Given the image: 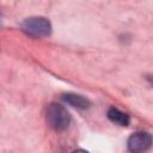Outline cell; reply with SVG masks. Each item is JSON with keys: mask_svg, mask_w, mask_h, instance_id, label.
Returning a JSON list of instances; mask_svg holds the SVG:
<instances>
[{"mask_svg": "<svg viewBox=\"0 0 153 153\" xmlns=\"http://www.w3.org/2000/svg\"><path fill=\"white\" fill-rule=\"evenodd\" d=\"M45 117H47V122L49 127L57 131L65 130L69 126V122H71V116L68 111L62 105L55 104V103L48 105Z\"/></svg>", "mask_w": 153, "mask_h": 153, "instance_id": "cell-1", "label": "cell"}, {"mask_svg": "<svg viewBox=\"0 0 153 153\" xmlns=\"http://www.w3.org/2000/svg\"><path fill=\"white\" fill-rule=\"evenodd\" d=\"M22 30L31 37H47L51 32V24L47 18L31 17L22 23Z\"/></svg>", "mask_w": 153, "mask_h": 153, "instance_id": "cell-2", "label": "cell"}, {"mask_svg": "<svg viewBox=\"0 0 153 153\" xmlns=\"http://www.w3.org/2000/svg\"><path fill=\"white\" fill-rule=\"evenodd\" d=\"M151 143H152L151 134L140 131L130 135V137L128 139L127 146L131 153H142L151 147Z\"/></svg>", "mask_w": 153, "mask_h": 153, "instance_id": "cell-3", "label": "cell"}, {"mask_svg": "<svg viewBox=\"0 0 153 153\" xmlns=\"http://www.w3.org/2000/svg\"><path fill=\"white\" fill-rule=\"evenodd\" d=\"M62 99L68 103L69 105L74 106V108H78V109H87L90 108L91 103L87 98L80 96V94H75V93H67V94H63L62 96Z\"/></svg>", "mask_w": 153, "mask_h": 153, "instance_id": "cell-4", "label": "cell"}, {"mask_svg": "<svg viewBox=\"0 0 153 153\" xmlns=\"http://www.w3.org/2000/svg\"><path fill=\"white\" fill-rule=\"evenodd\" d=\"M108 118L118 124V126H128L129 124V116L126 112H122L121 110L116 109V108H110L108 110Z\"/></svg>", "mask_w": 153, "mask_h": 153, "instance_id": "cell-5", "label": "cell"}, {"mask_svg": "<svg viewBox=\"0 0 153 153\" xmlns=\"http://www.w3.org/2000/svg\"><path fill=\"white\" fill-rule=\"evenodd\" d=\"M72 153H88V152H86V151H84V149H75V151H73Z\"/></svg>", "mask_w": 153, "mask_h": 153, "instance_id": "cell-6", "label": "cell"}, {"mask_svg": "<svg viewBox=\"0 0 153 153\" xmlns=\"http://www.w3.org/2000/svg\"><path fill=\"white\" fill-rule=\"evenodd\" d=\"M0 20H1V17H0Z\"/></svg>", "mask_w": 153, "mask_h": 153, "instance_id": "cell-7", "label": "cell"}]
</instances>
